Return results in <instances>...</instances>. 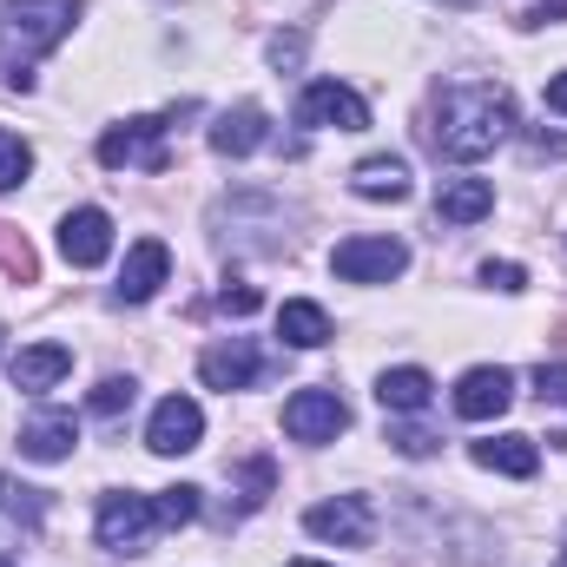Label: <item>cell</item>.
<instances>
[{
	"instance_id": "cell-1",
	"label": "cell",
	"mask_w": 567,
	"mask_h": 567,
	"mask_svg": "<svg viewBox=\"0 0 567 567\" xmlns=\"http://www.w3.org/2000/svg\"><path fill=\"white\" fill-rule=\"evenodd\" d=\"M508 133H515V100H508V86L468 80V86H449V93L435 100L429 145H435L442 158H455V165H475V158H488Z\"/></svg>"
},
{
	"instance_id": "cell-2",
	"label": "cell",
	"mask_w": 567,
	"mask_h": 567,
	"mask_svg": "<svg viewBox=\"0 0 567 567\" xmlns=\"http://www.w3.org/2000/svg\"><path fill=\"white\" fill-rule=\"evenodd\" d=\"M80 20V0H7L0 7V73L13 93H33V60L53 53Z\"/></svg>"
},
{
	"instance_id": "cell-3",
	"label": "cell",
	"mask_w": 567,
	"mask_h": 567,
	"mask_svg": "<svg viewBox=\"0 0 567 567\" xmlns=\"http://www.w3.org/2000/svg\"><path fill=\"white\" fill-rule=\"evenodd\" d=\"M158 528L165 522H158L152 495H106L100 502V548H113V555H145Z\"/></svg>"
},
{
	"instance_id": "cell-4",
	"label": "cell",
	"mask_w": 567,
	"mask_h": 567,
	"mask_svg": "<svg viewBox=\"0 0 567 567\" xmlns=\"http://www.w3.org/2000/svg\"><path fill=\"white\" fill-rule=\"evenodd\" d=\"M100 165H113V172H165L172 165V152H165V120H126V126H113L106 140H100Z\"/></svg>"
},
{
	"instance_id": "cell-5",
	"label": "cell",
	"mask_w": 567,
	"mask_h": 567,
	"mask_svg": "<svg viewBox=\"0 0 567 567\" xmlns=\"http://www.w3.org/2000/svg\"><path fill=\"white\" fill-rule=\"evenodd\" d=\"M403 265H410V251L396 238H343L330 251V271L343 284H390V278H403Z\"/></svg>"
},
{
	"instance_id": "cell-6",
	"label": "cell",
	"mask_w": 567,
	"mask_h": 567,
	"mask_svg": "<svg viewBox=\"0 0 567 567\" xmlns=\"http://www.w3.org/2000/svg\"><path fill=\"white\" fill-rule=\"evenodd\" d=\"M350 429V410H343V396L337 390H297L290 403H284V435L290 442H337Z\"/></svg>"
},
{
	"instance_id": "cell-7",
	"label": "cell",
	"mask_w": 567,
	"mask_h": 567,
	"mask_svg": "<svg viewBox=\"0 0 567 567\" xmlns=\"http://www.w3.org/2000/svg\"><path fill=\"white\" fill-rule=\"evenodd\" d=\"M297 126H317V133H363V126H370V106H363L350 86L317 80V86H303V100H297Z\"/></svg>"
},
{
	"instance_id": "cell-8",
	"label": "cell",
	"mask_w": 567,
	"mask_h": 567,
	"mask_svg": "<svg viewBox=\"0 0 567 567\" xmlns=\"http://www.w3.org/2000/svg\"><path fill=\"white\" fill-rule=\"evenodd\" d=\"M60 258H66L73 271H93V265H106V258H113V218H106L100 205H80V212H66V218H60Z\"/></svg>"
},
{
	"instance_id": "cell-9",
	"label": "cell",
	"mask_w": 567,
	"mask_h": 567,
	"mask_svg": "<svg viewBox=\"0 0 567 567\" xmlns=\"http://www.w3.org/2000/svg\"><path fill=\"white\" fill-rule=\"evenodd\" d=\"M198 377H205V390H251L258 377H265V357H258V343L251 337H218L205 357H198Z\"/></svg>"
},
{
	"instance_id": "cell-10",
	"label": "cell",
	"mask_w": 567,
	"mask_h": 567,
	"mask_svg": "<svg viewBox=\"0 0 567 567\" xmlns=\"http://www.w3.org/2000/svg\"><path fill=\"white\" fill-rule=\"evenodd\" d=\"M303 528H310L317 542H337V548H370L377 515H370L363 495H337V502H317V508L303 515Z\"/></svg>"
},
{
	"instance_id": "cell-11",
	"label": "cell",
	"mask_w": 567,
	"mask_h": 567,
	"mask_svg": "<svg viewBox=\"0 0 567 567\" xmlns=\"http://www.w3.org/2000/svg\"><path fill=\"white\" fill-rule=\"evenodd\" d=\"M198 442H205V410L192 396H165L152 410V429H145V449L152 455H192Z\"/></svg>"
},
{
	"instance_id": "cell-12",
	"label": "cell",
	"mask_w": 567,
	"mask_h": 567,
	"mask_svg": "<svg viewBox=\"0 0 567 567\" xmlns=\"http://www.w3.org/2000/svg\"><path fill=\"white\" fill-rule=\"evenodd\" d=\"M508 403H515V370H502V363H482L455 383V416H468V423H488Z\"/></svg>"
},
{
	"instance_id": "cell-13",
	"label": "cell",
	"mask_w": 567,
	"mask_h": 567,
	"mask_svg": "<svg viewBox=\"0 0 567 567\" xmlns=\"http://www.w3.org/2000/svg\"><path fill=\"white\" fill-rule=\"evenodd\" d=\"M350 192L370 198V205H403V198H410V165H403L396 152H377V158H363V165L350 172Z\"/></svg>"
},
{
	"instance_id": "cell-14",
	"label": "cell",
	"mask_w": 567,
	"mask_h": 567,
	"mask_svg": "<svg viewBox=\"0 0 567 567\" xmlns=\"http://www.w3.org/2000/svg\"><path fill=\"white\" fill-rule=\"evenodd\" d=\"M271 140V120H265V106H231V113H218V126H212V152L218 158H245V152H258V145Z\"/></svg>"
},
{
	"instance_id": "cell-15",
	"label": "cell",
	"mask_w": 567,
	"mask_h": 567,
	"mask_svg": "<svg viewBox=\"0 0 567 567\" xmlns=\"http://www.w3.org/2000/svg\"><path fill=\"white\" fill-rule=\"evenodd\" d=\"M73 370V350L66 343H33V350H20L13 363H7V377H13V390H27V396H40V390H53L60 377Z\"/></svg>"
},
{
	"instance_id": "cell-16",
	"label": "cell",
	"mask_w": 567,
	"mask_h": 567,
	"mask_svg": "<svg viewBox=\"0 0 567 567\" xmlns=\"http://www.w3.org/2000/svg\"><path fill=\"white\" fill-rule=\"evenodd\" d=\"M172 271V251L158 245V238H140L133 251H126V271H120V303H145L158 284Z\"/></svg>"
},
{
	"instance_id": "cell-17",
	"label": "cell",
	"mask_w": 567,
	"mask_h": 567,
	"mask_svg": "<svg viewBox=\"0 0 567 567\" xmlns=\"http://www.w3.org/2000/svg\"><path fill=\"white\" fill-rule=\"evenodd\" d=\"M468 455H475V468H495V475H515V482H528L542 468V449L528 435H482Z\"/></svg>"
},
{
	"instance_id": "cell-18",
	"label": "cell",
	"mask_w": 567,
	"mask_h": 567,
	"mask_svg": "<svg viewBox=\"0 0 567 567\" xmlns=\"http://www.w3.org/2000/svg\"><path fill=\"white\" fill-rule=\"evenodd\" d=\"M495 212V185L488 178H449L442 192H435V218L442 225H475V218H488Z\"/></svg>"
},
{
	"instance_id": "cell-19",
	"label": "cell",
	"mask_w": 567,
	"mask_h": 567,
	"mask_svg": "<svg viewBox=\"0 0 567 567\" xmlns=\"http://www.w3.org/2000/svg\"><path fill=\"white\" fill-rule=\"evenodd\" d=\"M377 403H383L390 416H416V410L435 403V383H429V370H416V363L383 370V377H377Z\"/></svg>"
},
{
	"instance_id": "cell-20",
	"label": "cell",
	"mask_w": 567,
	"mask_h": 567,
	"mask_svg": "<svg viewBox=\"0 0 567 567\" xmlns=\"http://www.w3.org/2000/svg\"><path fill=\"white\" fill-rule=\"evenodd\" d=\"M278 337L290 350H323L330 343V317H323V303H310V297H290L278 310Z\"/></svg>"
},
{
	"instance_id": "cell-21",
	"label": "cell",
	"mask_w": 567,
	"mask_h": 567,
	"mask_svg": "<svg viewBox=\"0 0 567 567\" xmlns=\"http://www.w3.org/2000/svg\"><path fill=\"white\" fill-rule=\"evenodd\" d=\"M73 442H80L73 416H33L20 429V455L27 462H60V455H73Z\"/></svg>"
},
{
	"instance_id": "cell-22",
	"label": "cell",
	"mask_w": 567,
	"mask_h": 567,
	"mask_svg": "<svg viewBox=\"0 0 567 567\" xmlns=\"http://www.w3.org/2000/svg\"><path fill=\"white\" fill-rule=\"evenodd\" d=\"M27 172H33V145L20 140V133H7V126H0V192H13Z\"/></svg>"
},
{
	"instance_id": "cell-23",
	"label": "cell",
	"mask_w": 567,
	"mask_h": 567,
	"mask_svg": "<svg viewBox=\"0 0 567 567\" xmlns=\"http://www.w3.org/2000/svg\"><path fill=\"white\" fill-rule=\"evenodd\" d=\"M133 396H140L133 377H100V390L86 396V410H93V416H120V410H133Z\"/></svg>"
},
{
	"instance_id": "cell-24",
	"label": "cell",
	"mask_w": 567,
	"mask_h": 567,
	"mask_svg": "<svg viewBox=\"0 0 567 567\" xmlns=\"http://www.w3.org/2000/svg\"><path fill=\"white\" fill-rule=\"evenodd\" d=\"M152 502H158V522H165V528H185V522H198V488H192V482H178V488H158Z\"/></svg>"
},
{
	"instance_id": "cell-25",
	"label": "cell",
	"mask_w": 567,
	"mask_h": 567,
	"mask_svg": "<svg viewBox=\"0 0 567 567\" xmlns=\"http://www.w3.org/2000/svg\"><path fill=\"white\" fill-rule=\"evenodd\" d=\"M535 396L555 403V410H567V363H542V370H535Z\"/></svg>"
},
{
	"instance_id": "cell-26",
	"label": "cell",
	"mask_w": 567,
	"mask_h": 567,
	"mask_svg": "<svg viewBox=\"0 0 567 567\" xmlns=\"http://www.w3.org/2000/svg\"><path fill=\"white\" fill-rule=\"evenodd\" d=\"M435 442H442L435 429H390V449L410 455V462H416V455H435Z\"/></svg>"
},
{
	"instance_id": "cell-27",
	"label": "cell",
	"mask_w": 567,
	"mask_h": 567,
	"mask_svg": "<svg viewBox=\"0 0 567 567\" xmlns=\"http://www.w3.org/2000/svg\"><path fill=\"white\" fill-rule=\"evenodd\" d=\"M218 303H225V317H251V310L265 303V290H258V284H225Z\"/></svg>"
},
{
	"instance_id": "cell-28",
	"label": "cell",
	"mask_w": 567,
	"mask_h": 567,
	"mask_svg": "<svg viewBox=\"0 0 567 567\" xmlns=\"http://www.w3.org/2000/svg\"><path fill=\"white\" fill-rule=\"evenodd\" d=\"M0 265H7L20 284H33V251H27V238L13 245V238H7V225H0Z\"/></svg>"
},
{
	"instance_id": "cell-29",
	"label": "cell",
	"mask_w": 567,
	"mask_h": 567,
	"mask_svg": "<svg viewBox=\"0 0 567 567\" xmlns=\"http://www.w3.org/2000/svg\"><path fill=\"white\" fill-rule=\"evenodd\" d=\"M482 284H495V290H522L528 271H522V265H482Z\"/></svg>"
},
{
	"instance_id": "cell-30",
	"label": "cell",
	"mask_w": 567,
	"mask_h": 567,
	"mask_svg": "<svg viewBox=\"0 0 567 567\" xmlns=\"http://www.w3.org/2000/svg\"><path fill=\"white\" fill-rule=\"evenodd\" d=\"M522 20H528V27H555V20H567V0H535Z\"/></svg>"
},
{
	"instance_id": "cell-31",
	"label": "cell",
	"mask_w": 567,
	"mask_h": 567,
	"mask_svg": "<svg viewBox=\"0 0 567 567\" xmlns=\"http://www.w3.org/2000/svg\"><path fill=\"white\" fill-rule=\"evenodd\" d=\"M271 60H278V66H297V60H303V33H278V40H271Z\"/></svg>"
},
{
	"instance_id": "cell-32",
	"label": "cell",
	"mask_w": 567,
	"mask_h": 567,
	"mask_svg": "<svg viewBox=\"0 0 567 567\" xmlns=\"http://www.w3.org/2000/svg\"><path fill=\"white\" fill-rule=\"evenodd\" d=\"M548 106H555V113H567V73H555V80H548Z\"/></svg>"
},
{
	"instance_id": "cell-33",
	"label": "cell",
	"mask_w": 567,
	"mask_h": 567,
	"mask_svg": "<svg viewBox=\"0 0 567 567\" xmlns=\"http://www.w3.org/2000/svg\"><path fill=\"white\" fill-rule=\"evenodd\" d=\"M442 7H475V0H442Z\"/></svg>"
},
{
	"instance_id": "cell-34",
	"label": "cell",
	"mask_w": 567,
	"mask_h": 567,
	"mask_svg": "<svg viewBox=\"0 0 567 567\" xmlns=\"http://www.w3.org/2000/svg\"><path fill=\"white\" fill-rule=\"evenodd\" d=\"M290 567H323V561H290Z\"/></svg>"
},
{
	"instance_id": "cell-35",
	"label": "cell",
	"mask_w": 567,
	"mask_h": 567,
	"mask_svg": "<svg viewBox=\"0 0 567 567\" xmlns=\"http://www.w3.org/2000/svg\"><path fill=\"white\" fill-rule=\"evenodd\" d=\"M0 567H13V561H7V555H0Z\"/></svg>"
},
{
	"instance_id": "cell-36",
	"label": "cell",
	"mask_w": 567,
	"mask_h": 567,
	"mask_svg": "<svg viewBox=\"0 0 567 567\" xmlns=\"http://www.w3.org/2000/svg\"><path fill=\"white\" fill-rule=\"evenodd\" d=\"M0 343H7V330H0Z\"/></svg>"
},
{
	"instance_id": "cell-37",
	"label": "cell",
	"mask_w": 567,
	"mask_h": 567,
	"mask_svg": "<svg viewBox=\"0 0 567 567\" xmlns=\"http://www.w3.org/2000/svg\"><path fill=\"white\" fill-rule=\"evenodd\" d=\"M0 495H7V482H0Z\"/></svg>"
}]
</instances>
